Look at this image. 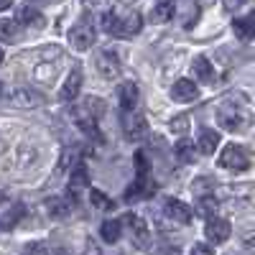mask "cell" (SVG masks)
<instances>
[{
  "label": "cell",
  "instance_id": "cell-1",
  "mask_svg": "<svg viewBox=\"0 0 255 255\" xmlns=\"http://www.w3.org/2000/svg\"><path fill=\"white\" fill-rule=\"evenodd\" d=\"M217 123L230 133H243L253 125V108L245 92H235L217 105Z\"/></svg>",
  "mask_w": 255,
  "mask_h": 255
},
{
  "label": "cell",
  "instance_id": "cell-2",
  "mask_svg": "<svg viewBox=\"0 0 255 255\" xmlns=\"http://www.w3.org/2000/svg\"><path fill=\"white\" fill-rule=\"evenodd\" d=\"M140 26H143V18L135 10H128V13L105 10L102 13V28L118 38H133L135 33H140Z\"/></svg>",
  "mask_w": 255,
  "mask_h": 255
},
{
  "label": "cell",
  "instance_id": "cell-3",
  "mask_svg": "<svg viewBox=\"0 0 255 255\" xmlns=\"http://www.w3.org/2000/svg\"><path fill=\"white\" fill-rule=\"evenodd\" d=\"M95 38H97V28H95V20H92V13L87 10L77 23L72 26L69 31V41H72V46L79 49V51H87L92 44H95Z\"/></svg>",
  "mask_w": 255,
  "mask_h": 255
},
{
  "label": "cell",
  "instance_id": "cell-4",
  "mask_svg": "<svg viewBox=\"0 0 255 255\" xmlns=\"http://www.w3.org/2000/svg\"><path fill=\"white\" fill-rule=\"evenodd\" d=\"M220 168H227V171H235V174H243L250 168V151L245 145H238V143H227L222 148V156H220Z\"/></svg>",
  "mask_w": 255,
  "mask_h": 255
},
{
  "label": "cell",
  "instance_id": "cell-5",
  "mask_svg": "<svg viewBox=\"0 0 255 255\" xmlns=\"http://www.w3.org/2000/svg\"><path fill=\"white\" fill-rule=\"evenodd\" d=\"M120 125H123V133H125L128 140H140V138H145V133H148V123H145L143 113L123 110Z\"/></svg>",
  "mask_w": 255,
  "mask_h": 255
},
{
  "label": "cell",
  "instance_id": "cell-6",
  "mask_svg": "<svg viewBox=\"0 0 255 255\" xmlns=\"http://www.w3.org/2000/svg\"><path fill=\"white\" fill-rule=\"evenodd\" d=\"M156 194V181L148 176V174H138V179H135V184H130L125 189V202L128 204H133V202H138V199H148V197H153Z\"/></svg>",
  "mask_w": 255,
  "mask_h": 255
},
{
  "label": "cell",
  "instance_id": "cell-7",
  "mask_svg": "<svg viewBox=\"0 0 255 255\" xmlns=\"http://www.w3.org/2000/svg\"><path fill=\"white\" fill-rule=\"evenodd\" d=\"M97 120H100V115L90 108V105L87 102H84V108H77L74 110V123H77V128H79V130L82 133H87L90 138H100L97 133Z\"/></svg>",
  "mask_w": 255,
  "mask_h": 255
},
{
  "label": "cell",
  "instance_id": "cell-8",
  "mask_svg": "<svg viewBox=\"0 0 255 255\" xmlns=\"http://www.w3.org/2000/svg\"><path fill=\"white\" fill-rule=\"evenodd\" d=\"M5 100L10 105H15V108H26V110L44 102V97H41L38 90H33V87H15L10 95H5Z\"/></svg>",
  "mask_w": 255,
  "mask_h": 255
},
{
  "label": "cell",
  "instance_id": "cell-9",
  "mask_svg": "<svg viewBox=\"0 0 255 255\" xmlns=\"http://www.w3.org/2000/svg\"><path fill=\"white\" fill-rule=\"evenodd\" d=\"M163 217H168L174 225H189L191 222V209L174 197H166L163 199Z\"/></svg>",
  "mask_w": 255,
  "mask_h": 255
},
{
  "label": "cell",
  "instance_id": "cell-10",
  "mask_svg": "<svg viewBox=\"0 0 255 255\" xmlns=\"http://www.w3.org/2000/svg\"><path fill=\"white\" fill-rule=\"evenodd\" d=\"M123 220H125L128 227L133 230V243H135V248L145 250L148 245H151V235H148V227H145L143 217L133 215V212H128V215H123Z\"/></svg>",
  "mask_w": 255,
  "mask_h": 255
},
{
  "label": "cell",
  "instance_id": "cell-11",
  "mask_svg": "<svg viewBox=\"0 0 255 255\" xmlns=\"http://www.w3.org/2000/svg\"><path fill=\"white\" fill-rule=\"evenodd\" d=\"M95 64H97V69H100V74H102L105 79H115V77L120 74V59H118V54L110 51V49H102V51L97 54Z\"/></svg>",
  "mask_w": 255,
  "mask_h": 255
},
{
  "label": "cell",
  "instance_id": "cell-12",
  "mask_svg": "<svg viewBox=\"0 0 255 255\" xmlns=\"http://www.w3.org/2000/svg\"><path fill=\"white\" fill-rule=\"evenodd\" d=\"M230 232H232V225L222 217H212L207 220V227H204V235L212 240V243H225L230 238Z\"/></svg>",
  "mask_w": 255,
  "mask_h": 255
},
{
  "label": "cell",
  "instance_id": "cell-13",
  "mask_svg": "<svg viewBox=\"0 0 255 255\" xmlns=\"http://www.w3.org/2000/svg\"><path fill=\"white\" fill-rule=\"evenodd\" d=\"M72 207H74V199L69 194L67 197H49L46 199V212L54 220H67L72 215Z\"/></svg>",
  "mask_w": 255,
  "mask_h": 255
},
{
  "label": "cell",
  "instance_id": "cell-14",
  "mask_svg": "<svg viewBox=\"0 0 255 255\" xmlns=\"http://www.w3.org/2000/svg\"><path fill=\"white\" fill-rule=\"evenodd\" d=\"M197 95H199V90H197V84L191 79H179V82H174V87H171V100L174 102H194Z\"/></svg>",
  "mask_w": 255,
  "mask_h": 255
},
{
  "label": "cell",
  "instance_id": "cell-15",
  "mask_svg": "<svg viewBox=\"0 0 255 255\" xmlns=\"http://www.w3.org/2000/svg\"><path fill=\"white\" fill-rule=\"evenodd\" d=\"M82 82H84V77H82V69L79 67H74L72 72H69V77H67V82H64V87H61V92H59V97L61 100H74L77 95H79V90H82Z\"/></svg>",
  "mask_w": 255,
  "mask_h": 255
},
{
  "label": "cell",
  "instance_id": "cell-16",
  "mask_svg": "<svg viewBox=\"0 0 255 255\" xmlns=\"http://www.w3.org/2000/svg\"><path fill=\"white\" fill-rule=\"evenodd\" d=\"M115 95H118L120 110H133L135 108V102H138V87H135V82H123Z\"/></svg>",
  "mask_w": 255,
  "mask_h": 255
},
{
  "label": "cell",
  "instance_id": "cell-17",
  "mask_svg": "<svg viewBox=\"0 0 255 255\" xmlns=\"http://www.w3.org/2000/svg\"><path fill=\"white\" fill-rule=\"evenodd\" d=\"M26 207L20 202H8L3 197V230H13L15 222H20V217H23Z\"/></svg>",
  "mask_w": 255,
  "mask_h": 255
},
{
  "label": "cell",
  "instance_id": "cell-18",
  "mask_svg": "<svg viewBox=\"0 0 255 255\" xmlns=\"http://www.w3.org/2000/svg\"><path fill=\"white\" fill-rule=\"evenodd\" d=\"M191 74H194L202 84H212L215 82V69H212V64L207 56H197L191 61Z\"/></svg>",
  "mask_w": 255,
  "mask_h": 255
},
{
  "label": "cell",
  "instance_id": "cell-19",
  "mask_svg": "<svg viewBox=\"0 0 255 255\" xmlns=\"http://www.w3.org/2000/svg\"><path fill=\"white\" fill-rule=\"evenodd\" d=\"M232 31L238 33V38H245V41L255 38V8L245 18H235V20H232Z\"/></svg>",
  "mask_w": 255,
  "mask_h": 255
},
{
  "label": "cell",
  "instance_id": "cell-20",
  "mask_svg": "<svg viewBox=\"0 0 255 255\" xmlns=\"http://www.w3.org/2000/svg\"><path fill=\"white\" fill-rule=\"evenodd\" d=\"M197 145H199V151H202L204 156H212V153L217 151V145H220L217 130H212V128H202L199 138H197Z\"/></svg>",
  "mask_w": 255,
  "mask_h": 255
},
{
  "label": "cell",
  "instance_id": "cell-21",
  "mask_svg": "<svg viewBox=\"0 0 255 255\" xmlns=\"http://www.w3.org/2000/svg\"><path fill=\"white\" fill-rule=\"evenodd\" d=\"M33 79H36L38 84H44V87L54 84V79H56V61H41V64H36Z\"/></svg>",
  "mask_w": 255,
  "mask_h": 255
},
{
  "label": "cell",
  "instance_id": "cell-22",
  "mask_svg": "<svg viewBox=\"0 0 255 255\" xmlns=\"http://www.w3.org/2000/svg\"><path fill=\"white\" fill-rule=\"evenodd\" d=\"M174 151H176V158H179L181 163H194V161H197V148H194V143H191L186 135H179Z\"/></svg>",
  "mask_w": 255,
  "mask_h": 255
},
{
  "label": "cell",
  "instance_id": "cell-23",
  "mask_svg": "<svg viewBox=\"0 0 255 255\" xmlns=\"http://www.w3.org/2000/svg\"><path fill=\"white\" fill-rule=\"evenodd\" d=\"M217 209H220V199H217V197H212V194H202V197H197V212H199L204 220L217 217Z\"/></svg>",
  "mask_w": 255,
  "mask_h": 255
},
{
  "label": "cell",
  "instance_id": "cell-24",
  "mask_svg": "<svg viewBox=\"0 0 255 255\" xmlns=\"http://www.w3.org/2000/svg\"><path fill=\"white\" fill-rule=\"evenodd\" d=\"M174 13H176L174 0H161V3H156L153 10H151V20L153 23H168V20L174 18Z\"/></svg>",
  "mask_w": 255,
  "mask_h": 255
},
{
  "label": "cell",
  "instance_id": "cell-25",
  "mask_svg": "<svg viewBox=\"0 0 255 255\" xmlns=\"http://www.w3.org/2000/svg\"><path fill=\"white\" fill-rule=\"evenodd\" d=\"M120 232H123V222L120 220H105L100 225V238L105 243H118L120 240Z\"/></svg>",
  "mask_w": 255,
  "mask_h": 255
},
{
  "label": "cell",
  "instance_id": "cell-26",
  "mask_svg": "<svg viewBox=\"0 0 255 255\" xmlns=\"http://www.w3.org/2000/svg\"><path fill=\"white\" fill-rule=\"evenodd\" d=\"M90 184V174H87V168H84V163H77V168H74V174H72V181H69V191L67 194L77 202V189H82V186H87Z\"/></svg>",
  "mask_w": 255,
  "mask_h": 255
},
{
  "label": "cell",
  "instance_id": "cell-27",
  "mask_svg": "<svg viewBox=\"0 0 255 255\" xmlns=\"http://www.w3.org/2000/svg\"><path fill=\"white\" fill-rule=\"evenodd\" d=\"M15 20L18 23H23V26H44V15H41L38 10H33V8H20L18 13H15Z\"/></svg>",
  "mask_w": 255,
  "mask_h": 255
},
{
  "label": "cell",
  "instance_id": "cell-28",
  "mask_svg": "<svg viewBox=\"0 0 255 255\" xmlns=\"http://www.w3.org/2000/svg\"><path fill=\"white\" fill-rule=\"evenodd\" d=\"M212 189H215V179L207 176V174L191 181V191H194L197 197H202V194H212Z\"/></svg>",
  "mask_w": 255,
  "mask_h": 255
},
{
  "label": "cell",
  "instance_id": "cell-29",
  "mask_svg": "<svg viewBox=\"0 0 255 255\" xmlns=\"http://www.w3.org/2000/svg\"><path fill=\"white\" fill-rule=\"evenodd\" d=\"M26 250H28V253H67V248H61V245H49V243H31Z\"/></svg>",
  "mask_w": 255,
  "mask_h": 255
},
{
  "label": "cell",
  "instance_id": "cell-30",
  "mask_svg": "<svg viewBox=\"0 0 255 255\" xmlns=\"http://www.w3.org/2000/svg\"><path fill=\"white\" fill-rule=\"evenodd\" d=\"M110 5V0H82V8L90 13H105Z\"/></svg>",
  "mask_w": 255,
  "mask_h": 255
},
{
  "label": "cell",
  "instance_id": "cell-31",
  "mask_svg": "<svg viewBox=\"0 0 255 255\" xmlns=\"http://www.w3.org/2000/svg\"><path fill=\"white\" fill-rule=\"evenodd\" d=\"M171 130H174L176 135H186V133H189V118H186V115L174 118V120H171Z\"/></svg>",
  "mask_w": 255,
  "mask_h": 255
},
{
  "label": "cell",
  "instance_id": "cell-32",
  "mask_svg": "<svg viewBox=\"0 0 255 255\" xmlns=\"http://www.w3.org/2000/svg\"><path fill=\"white\" fill-rule=\"evenodd\" d=\"M90 197H92V204H95V207H102V209H113V202H110L108 197H105L102 191L92 189V194H90Z\"/></svg>",
  "mask_w": 255,
  "mask_h": 255
},
{
  "label": "cell",
  "instance_id": "cell-33",
  "mask_svg": "<svg viewBox=\"0 0 255 255\" xmlns=\"http://www.w3.org/2000/svg\"><path fill=\"white\" fill-rule=\"evenodd\" d=\"M135 171L138 174H148V153H143V151L135 153Z\"/></svg>",
  "mask_w": 255,
  "mask_h": 255
},
{
  "label": "cell",
  "instance_id": "cell-34",
  "mask_svg": "<svg viewBox=\"0 0 255 255\" xmlns=\"http://www.w3.org/2000/svg\"><path fill=\"white\" fill-rule=\"evenodd\" d=\"M15 23H18V20H15ZM15 23H13V20H3V41H5V44H8V41H13L15 38Z\"/></svg>",
  "mask_w": 255,
  "mask_h": 255
},
{
  "label": "cell",
  "instance_id": "cell-35",
  "mask_svg": "<svg viewBox=\"0 0 255 255\" xmlns=\"http://www.w3.org/2000/svg\"><path fill=\"white\" fill-rule=\"evenodd\" d=\"M245 3H248V0H222V8H225L227 13H235V10H240Z\"/></svg>",
  "mask_w": 255,
  "mask_h": 255
},
{
  "label": "cell",
  "instance_id": "cell-36",
  "mask_svg": "<svg viewBox=\"0 0 255 255\" xmlns=\"http://www.w3.org/2000/svg\"><path fill=\"white\" fill-rule=\"evenodd\" d=\"M74 151H77V148H67V151H64V158H61V163H59V171H64V168L69 166V161H72Z\"/></svg>",
  "mask_w": 255,
  "mask_h": 255
},
{
  "label": "cell",
  "instance_id": "cell-37",
  "mask_svg": "<svg viewBox=\"0 0 255 255\" xmlns=\"http://www.w3.org/2000/svg\"><path fill=\"white\" fill-rule=\"evenodd\" d=\"M191 253H194V255H209V253H212V248L199 243V245H194V248H191Z\"/></svg>",
  "mask_w": 255,
  "mask_h": 255
},
{
  "label": "cell",
  "instance_id": "cell-38",
  "mask_svg": "<svg viewBox=\"0 0 255 255\" xmlns=\"http://www.w3.org/2000/svg\"><path fill=\"white\" fill-rule=\"evenodd\" d=\"M215 3H217V0H197V5H199V8H204V10H207V8H212Z\"/></svg>",
  "mask_w": 255,
  "mask_h": 255
},
{
  "label": "cell",
  "instance_id": "cell-39",
  "mask_svg": "<svg viewBox=\"0 0 255 255\" xmlns=\"http://www.w3.org/2000/svg\"><path fill=\"white\" fill-rule=\"evenodd\" d=\"M10 3H13V0H0V10H8Z\"/></svg>",
  "mask_w": 255,
  "mask_h": 255
},
{
  "label": "cell",
  "instance_id": "cell-40",
  "mask_svg": "<svg viewBox=\"0 0 255 255\" xmlns=\"http://www.w3.org/2000/svg\"><path fill=\"white\" fill-rule=\"evenodd\" d=\"M28 3H38V5H46L49 0H28Z\"/></svg>",
  "mask_w": 255,
  "mask_h": 255
},
{
  "label": "cell",
  "instance_id": "cell-41",
  "mask_svg": "<svg viewBox=\"0 0 255 255\" xmlns=\"http://www.w3.org/2000/svg\"><path fill=\"white\" fill-rule=\"evenodd\" d=\"M123 3H130V0H123Z\"/></svg>",
  "mask_w": 255,
  "mask_h": 255
}]
</instances>
